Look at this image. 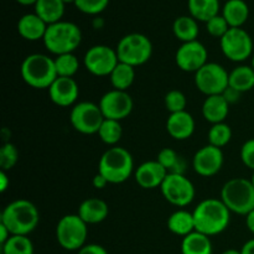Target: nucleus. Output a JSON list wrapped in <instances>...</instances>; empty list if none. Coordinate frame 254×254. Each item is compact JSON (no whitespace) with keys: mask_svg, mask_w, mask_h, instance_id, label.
Segmentation results:
<instances>
[{"mask_svg":"<svg viewBox=\"0 0 254 254\" xmlns=\"http://www.w3.org/2000/svg\"><path fill=\"white\" fill-rule=\"evenodd\" d=\"M54 60L59 77H71V78H73V76L79 69V60L74 54L60 55Z\"/></svg>","mask_w":254,"mask_h":254,"instance_id":"nucleus-35","label":"nucleus"},{"mask_svg":"<svg viewBox=\"0 0 254 254\" xmlns=\"http://www.w3.org/2000/svg\"><path fill=\"white\" fill-rule=\"evenodd\" d=\"M221 15L225 17L230 27H243L250 17V6L245 0H227Z\"/></svg>","mask_w":254,"mask_h":254,"instance_id":"nucleus-23","label":"nucleus"},{"mask_svg":"<svg viewBox=\"0 0 254 254\" xmlns=\"http://www.w3.org/2000/svg\"><path fill=\"white\" fill-rule=\"evenodd\" d=\"M230 72L220 64L207 62L195 73V86L206 97L222 94L228 88Z\"/></svg>","mask_w":254,"mask_h":254,"instance_id":"nucleus-10","label":"nucleus"},{"mask_svg":"<svg viewBox=\"0 0 254 254\" xmlns=\"http://www.w3.org/2000/svg\"><path fill=\"white\" fill-rule=\"evenodd\" d=\"M212 242L210 237L202 233L195 232L183 238L181 242V254H212Z\"/></svg>","mask_w":254,"mask_h":254,"instance_id":"nucleus-29","label":"nucleus"},{"mask_svg":"<svg viewBox=\"0 0 254 254\" xmlns=\"http://www.w3.org/2000/svg\"><path fill=\"white\" fill-rule=\"evenodd\" d=\"M251 181H252L253 186H254V171H253V175H252V179H251Z\"/></svg>","mask_w":254,"mask_h":254,"instance_id":"nucleus-53","label":"nucleus"},{"mask_svg":"<svg viewBox=\"0 0 254 254\" xmlns=\"http://www.w3.org/2000/svg\"><path fill=\"white\" fill-rule=\"evenodd\" d=\"M42 41L47 51L56 56L73 54L82 42V31L74 22L61 20L47 26Z\"/></svg>","mask_w":254,"mask_h":254,"instance_id":"nucleus-3","label":"nucleus"},{"mask_svg":"<svg viewBox=\"0 0 254 254\" xmlns=\"http://www.w3.org/2000/svg\"><path fill=\"white\" fill-rule=\"evenodd\" d=\"M220 47L225 57L232 62H243L253 55V39L243 27H230L220 39Z\"/></svg>","mask_w":254,"mask_h":254,"instance_id":"nucleus-9","label":"nucleus"},{"mask_svg":"<svg viewBox=\"0 0 254 254\" xmlns=\"http://www.w3.org/2000/svg\"><path fill=\"white\" fill-rule=\"evenodd\" d=\"M221 254H242V252H241V250L238 251V250H235V248H231V250L223 251Z\"/></svg>","mask_w":254,"mask_h":254,"instance_id":"nucleus-50","label":"nucleus"},{"mask_svg":"<svg viewBox=\"0 0 254 254\" xmlns=\"http://www.w3.org/2000/svg\"><path fill=\"white\" fill-rule=\"evenodd\" d=\"M195 119L189 112L183 111L171 113L166 121V130L175 140H186L195 131Z\"/></svg>","mask_w":254,"mask_h":254,"instance_id":"nucleus-19","label":"nucleus"},{"mask_svg":"<svg viewBox=\"0 0 254 254\" xmlns=\"http://www.w3.org/2000/svg\"><path fill=\"white\" fill-rule=\"evenodd\" d=\"M77 254H108L106 248L97 243H87L81 248Z\"/></svg>","mask_w":254,"mask_h":254,"instance_id":"nucleus-41","label":"nucleus"},{"mask_svg":"<svg viewBox=\"0 0 254 254\" xmlns=\"http://www.w3.org/2000/svg\"><path fill=\"white\" fill-rule=\"evenodd\" d=\"M64 6L66 4L62 0H37L34 5V12L47 25H51L61 21L64 15Z\"/></svg>","mask_w":254,"mask_h":254,"instance_id":"nucleus-25","label":"nucleus"},{"mask_svg":"<svg viewBox=\"0 0 254 254\" xmlns=\"http://www.w3.org/2000/svg\"><path fill=\"white\" fill-rule=\"evenodd\" d=\"M99 139L109 146H117L123 135V128L119 121L104 119L98 130Z\"/></svg>","mask_w":254,"mask_h":254,"instance_id":"nucleus-32","label":"nucleus"},{"mask_svg":"<svg viewBox=\"0 0 254 254\" xmlns=\"http://www.w3.org/2000/svg\"><path fill=\"white\" fill-rule=\"evenodd\" d=\"M40 222L36 206L26 198H19L7 203L0 216V223L10 231L11 236H29Z\"/></svg>","mask_w":254,"mask_h":254,"instance_id":"nucleus-2","label":"nucleus"},{"mask_svg":"<svg viewBox=\"0 0 254 254\" xmlns=\"http://www.w3.org/2000/svg\"><path fill=\"white\" fill-rule=\"evenodd\" d=\"M251 66H252L253 69H254V54H253V56H252V62H251Z\"/></svg>","mask_w":254,"mask_h":254,"instance_id":"nucleus-52","label":"nucleus"},{"mask_svg":"<svg viewBox=\"0 0 254 254\" xmlns=\"http://www.w3.org/2000/svg\"><path fill=\"white\" fill-rule=\"evenodd\" d=\"M168 228L173 235L179 237H186L195 232V218L193 213L186 210H178L171 213L168 218Z\"/></svg>","mask_w":254,"mask_h":254,"instance_id":"nucleus-24","label":"nucleus"},{"mask_svg":"<svg viewBox=\"0 0 254 254\" xmlns=\"http://www.w3.org/2000/svg\"><path fill=\"white\" fill-rule=\"evenodd\" d=\"M228 87L236 89L240 93H246L254 88V69L248 64H241L230 72Z\"/></svg>","mask_w":254,"mask_h":254,"instance_id":"nucleus-28","label":"nucleus"},{"mask_svg":"<svg viewBox=\"0 0 254 254\" xmlns=\"http://www.w3.org/2000/svg\"><path fill=\"white\" fill-rule=\"evenodd\" d=\"M246 226H247L248 231L252 235H254V210L251 211L247 216H246Z\"/></svg>","mask_w":254,"mask_h":254,"instance_id":"nucleus-47","label":"nucleus"},{"mask_svg":"<svg viewBox=\"0 0 254 254\" xmlns=\"http://www.w3.org/2000/svg\"><path fill=\"white\" fill-rule=\"evenodd\" d=\"M223 163H225V155L222 149L216 148L210 144L198 149L192 158L193 170L202 178H211L220 173Z\"/></svg>","mask_w":254,"mask_h":254,"instance_id":"nucleus-16","label":"nucleus"},{"mask_svg":"<svg viewBox=\"0 0 254 254\" xmlns=\"http://www.w3.org/2000/svg\"><path fill=\"white\" fill-rule=\"evenodd\" d=\"M77 215L87 223V225H97L108 217L109 207L106 201L102 198L91 197L82 201L78 206Z\"/></svg>","mask_w":254,"mask_h":254,"instance_id":"nucleus-20","label":"nucleus"},{"mask_svg":"<svg viewBox=\"0 0 254 254\" xmlns=\"http://www.w3.org/2000/svg\"><path fill=\"white\" fill-rule=\"evenodd\" d=\"M116 51L119 62L138 67L151 59L153 44L146 35L131 32L119 40Z\"/></svg>","mask_w":254,"mask_h":254,"instance_id":"nucleus-7","label":"nucleus"},{"mask_svg":"<svg viewBox=\"0 0 254 254\" xmlns=\"http://www.w3.org/2000/svg\"><path fill=\"white\" fill-rule=\"evenodd\" d=\"M221 200L228 210L241 216H247L254 210V186L245 178H233L221 189Z\"/></svg>","mask_w":254,"mask_h":254,"instance_id":"nucleus-6","label":"nucleus"},{"mask_svg":"<svg viewBox=\"0 0 254 254\" xmlns=\"http://www.w3.org/2000/svg\"><path fill=\"white\" fill-rule=\"evenodd\" d=\"M49 25L35 12L25 14L17 21V32L26 41H39L44 40Z\"/></svg>","mask_w":254,"mask_h":254,"instance_id":"nucleus-21","label":"nucleus"},{"mask_svg":"<svg viewBox=\"0 0 254 254\" xmlns=\"http://www.w3.org/2000/svg\"><path fill=\"white\" fill-rule=\"evenodd\" d=\"M206 30H207V32L212 37L221 39L230 30V25H228V22L226 21V19L222 15L218 14L206 22Z\"/></svg>","mask_w":254,"mask_h":254,"instance_id":"nucleus-39","label":"nucleus"},{"mask_svg":"<svg viewBox=\"0 0 254 254\" xmlns=\"http://www.w3.org/2000/svg\"><path fill=\"white\" fill-rule=\"evenodd\" d=\"M156 160L166 169L169 174H184L186 163L174 149L164 148L159 151Z\"/></svg>","mask_w":254,"mask_h":254,"instance_id":"nucleus-31","label":"nucleus"},{"mask_svg":"<svg viewBox=\"0 0 254 254\" xmlns=\"http://www.w3.org/2000/svg\"><path fill=\"white\" fill-rule=\"evenodd\" d=\"M103 26H104V20L102 19V17H96V19L93 20V27H94V29L99 30V29H102Z\"/></svg>","mask_w":254,"mask_h":254,"instance_id":"nucleus-48","label":"nucleus"},{"mask_svg":"<svg viewBox=\"0 0 254 254\" xmlns=\"http://www.w3.org/2000/svg\"><path fill=\"white\" fill-rule=\"evenodd\" d=\"M188 9L191 16L197 21L207 22L220 14V0H188Z\"/></svg>","mask_w":254,"mask_h":254,"instance_id":"nucleus-27","label":"nucleus"},{"mask_svg":"<svg viewBox=\"0 0 254 254\" xmlns=\"http://www.w3.org/2000/svg\"><path fill=\"white\" fill-rule=\"evenodd\" d=\"M208 52L202 42L198 40L185 42L178 49L175 54V62L184 72H196L207 64Z\"/></svg>","mask_w":254,"mask_h":254,"instance_id":"nucleus-15","label":"nucleus"},{"mask_svg":"<svg viewBox=\"0 0 254 254\" xmlns=\"http://www.w3.org/2000/svg\"><path fill=\"white\" fill-rule=\"evenodd\" d=\"M104 119L123 121L130 116L134 108V102L127 91L111 89L102 96L98 103Z\"/></svg>","mask_w":254,"mask_h":254,"instance_id":"nucleus-14","label":"nucleus"},{"mask_svg":"<svg viewBox=\"0 0 254 254\" xmlns=\"http://www.w3.org/2000/svg\"><path fill=\"white\" fill-rule=\"evenodd\" d=\"M20 74L27 86L35 89H49L57 78L55 60L44 54L29 55L22 61Z\"/></svg>","mask_w":254,"mask_h":254,"instance_id":"nucleus-4","label":"nucleus"},{"mask_svg":"<svg viewBox=\"0 0 254 254\" xmlns=\"http://www.w3.org/2000/svg\"><path fill=\"white\" fill-rule=\"evenodd\" d=\"M19 161V150L12 143L2 144L0 148V169L2 171H9L14 168Z\"/></svg>","mask_w":254,"mask_h":254,"instance_id":"nucleus-36","label":"nucleus"},{"mask_svg":"<svg viewBox=\"0 0 254 254\" xmlns=\"http://www.w3.org/2000/svg\"><path fill=\"white\" fill-rule=\"evenodd\" d=\"M92 184H93V186L97 189V190H103L104 188H107V185H108L109 183L103 175H101V174L98 173L93 178V181H92Z\"/></svg>","mask_w":254,"mask_h":254,"instance_id":"nucleus-43","label":"nucleus"},{"mask_svg":"<svg viewBox=\"0 0 254 254\" xmlns=\"http://www.w3.org/2000/svg\"><path fill=\"white\" fill-rule=\"evenodd\" d=\"M79 96V87L74 78L57 77L49 88V97L54 104L59 107H72Z\"/></svg>","mask_w":254,"mask_h":254,"instance_id":"nucleus-17","label":"nucleus"},{"mask_svg":"<svg viewBox=\"0 0 254 254\" xmlns=\"http://www.w3.org/2000/svg\"><path fill=\"white\" fill-rule=\"evenodd\" d=\"M9 186H10V179L9 176H7V173L6 171L0 170V191L4 193L5 191L9 189Z\"/></svg>","mask_w":254,"mask_h":254,"instance_id":"nucleus-44","label":"nucleus"},{"mask_svg":"<svg viewBox=\"0 0 254 254\" xmlns=\"http://www.w3.org/2000/svg\"><path fill=\"white\" fill-rule=\"evenodd\" d=\"M62 1H64V4H74V2H76V0H62Z\"/></svg>","mask_w":254,"mask_h":254,"instance_id":"nucleus-51","label":"nucleus"},{"mask_svg":"<svg viewBox=\"0 0 254 254\" xmlns=\"http://www.w3.org/2000/svg\"><path fill=\"white\" fill-rule=\"evenodd\" d=\"M168 174L166 169L158 160H149L140 164L135 169L134 179L141 189L154 190L158 188L160 189Z\"/></svg>","mask_w":254,"mask_h":254,"instance_id":"nucleus-18","label":"nucleus"},{"mask_svg":"<svg viewBox=\"0 0 254 254\" xmlns=\"http://www.w3.org/2000/svg\"><path fill=\"white\" fill-rule=\"evenodd\" d=\"M208 144L210 145L216 146V148H221L227 145L232 139V129L227 123H217L212 124L211 128L208 129L207 133Z\"/></svg>","mask_w":254,"mask_h":254,"instance_id":"nucleus-34","label":"nucleus"},{"mask_svg":"<svg viewBox=\"0 0 254 254\" xmlns=\"http://www.w3.org/2000/svg\"><path fill=\"white\" fill-rule=\"evenodd\" d=\"M10 237H11V233H10V231L7 230V228L5 227L2 223H0V246L4 245V243L6 242Z\"/></svg>","mask_w":254,"mask_h":254,"instance_id":"nucleus-45","label":"nucleus"},{"mask_svg":"<svg viewBox=\"0 0 254 254\" xmlns=\"http://www.w3.org/2000/svg\"><path fill=\"white\" fill-rule=\"evenodd\" d=\"M241 252H242V254H254V238L248 240L247 242L242 246Z\"/></svg>","mask_w":254,"mask_h":254,"instance_id":"nucleus-46","label":"nucleus"},{"mask_svg":"<svg viewBox=\"0 0 254 254\" xmlns=\"http://www.w3.org/2000/svg\"><path fill=\"white\" fill-rule=\"evenodd\" d=\"M202 116L211 124L223 123L230 113V103L222 94L208 96L202 103Z\"/></svg>","mask_w":254,"mask_h":254,"instance_id":"nucleus-22","label":"nucleus"},{"mask_svg":"<svg viewBox=\"0 0 254 254\" xmlns=\"http://www.w3.org/2000/svg\"><path fill=\"white\" fill-rule=\"evenodd\" d=\"M196 231L212 237L227 230L231 222V211L221 198L202 200L192 211Z\"/></svg>","mask_w":254,"mask_h":254,"instance_id":"nucleus-1","label":"nucleus"},{"mask_svg":"<svg viewBox=\"0 0 254 254\" xmlns=\"http://www.w3.org/2000/svg\"><path fill=\"white\" fill-rule=\"evenodd\" d=\"M241 94H242V93H240V92L236 91V89H233V88H231V87H228V88L226 89L225 92H223L222 96L225 97V99L228 102V103H230V106H231V104L237 103V102L240 101Z\"/></svg>","mask_w":254,"mask_h":254,"instance_id":"nucleus-42","label":"nucleus"},{"mask_svg":"<svg viewBox=\"0 0 254 254\" xmlns=\"http://www.w3.org/2000/svg\"><path fill=\"white\" fill-rule=\"evenodd\" d=\"M88 225L78 215H66L56 226V240L60 247L69 252H78L87 245Z\"/></svg>","mask_w":254,"mask_h":254,"instance_id":"nucleus-8","label":"nucleus"},{"mask_svg":"<svg viewBox=\"0 0 254 254\" xmlns=\"http://www.w3.org/2000/svg\"><path fill=\"white\" fill-rule=\"evenodd\" d=\"M109 5V0H76L74 6L86 15L97 16L103 12Z\"/></svg>","mask_w":254,"mask_h":254,"instance_id":"nucleus-38","label":"nucleus"},{"mask_svg":"<svg viewBox=\"0 0 254 254\" xmlns=\"http://www.w3.org/2000/svg\"><path fill=\"white\" fill-rule=\"evenodd\" d=\"M98 173L109 184H122L134 173V159L131 154L122 146H111L102 154L98 163Z\"/></svg>","mask_w":254,"mask_h":254,"instance_id":"nucleus-5","label":"nucleus"},{"mask_svg":"<svg viewBox=\"0 0 254 254\" xmlns=\"http://www.w3.org/2000/svg\"><path fill=\"white\" fill-rule=\"evenodd\" d=\"M164 103H165V108L168 109V112H170V114L178 113V112L186 111L188 99H186V96L181 91L171 89L165 94Z\"/></svg>","mask_w":254,"mask_h":254,"instance_id":"nucleus-37","label":"nucleus"},{"mask_svg":"<svg viewBox=\"0 0 254 254\" xmlns=\"http://www.w3.org/2000/svg\"><path fill=\"white\" fill-rule=\"evenodd\" d=\"M173 32L176 39L180 40L183 44L196 41L200 34L198 21L193 19L191 15H183V16L176 17L173 24Z\"/></svg>","mask_w":254,"mask_h":254,"instance_id":"nucleus-26","label":"nucleus"},{"mask_svg":"<svg viewBox=\"0 0 254 254\" xmlns=\"http://www.w3.org/2000/svg\"><path fill=\"white\" fill-rule=\"evenodd\" d=\"M34 245L29 236H11L1 245V254H34Z\"/></svg>","mask_w":254,"mask_h":254,"instance_id":"nucleus-33","label":"nucleus"},{"mask_svg":"<svg viewBox=\"0 0 254 254\" xmlns=\"http://www.w3.org/2000/svg\"><path fill=\"white\" fill-rule=\"evenodd\" d=\"M104 121L103 113L98 104L93 102H79L76 103L69 113V122L72 128L81 134L91 135L98 134L99 128Z\"/></svg>","mask_w":254,"mask_h":254,"instance_id":"nucleus-11","label":"nucleus"},{"mask_svg":"<svg viewBox=\"0 0 254 254\" xmlns=\"http://www.w3.org/2000/svg\"><path fill=\"white\" fill-rule=\"evenodd\" d=\"M134 79H135V67L123 62H119L113 72L109 74L112 87L118 91H128L129 87L134 83Z\"/></svg>","mask_w":254,"mask_h":254,"instance_id":"nucleus-30","label":"nucleus"},{"mask_svg":"<svg viewBox=\"0 0 254 254\" xmlns=\"http://www.w3.org/2000/svg\"><path fill=\"white\" fill-rule=\"evenodd\" d=\"M16 2H19L20 5H24V6H30V5H35L37 2V0H15Z\"/></svg>","mask_w":254,"mask_h":254,"instance_id":"nucleus-49","label":"nucleus"},{"mask_svg":"<svg viewBox=\"0 0 254 254\" xmlns=\"http://www.w3.org/2000/svg\"><path fill=\"white\" fill-rule=\"evenodd\" d=\"M240 155L243 165L254 171V138L243 143Z\"/></svg>","mask_w":254,"mask_h":254,"instance_id":"nucleus-40","label":"nucleus"},{"mask_svg":"<svg viewBox=\"0 0 254 254\" xmlns=\"http://www.w3.org/2000/svg\"><path fill=\"white\" fill-rule=\"evenodd\" d=\"M160 191L164 198L176 207L189 206L196 195L192 181L184 174H168Z\"/></svg>","mask_w":254,"mask_h":254,"instance_id":"nucleus-12","label":"nucleus"},{"mask_svg":"<svg viewBox=\"0 0 254 254\" xmlns=\"http://www.w3.org/2000/svg\"><path fill=\"white\" fill-rule=\"evenodd\" d=\"M119 64L116 49L107 45H94L84 54L83 64L87 71L97 77H109Z\"/></svg>","mask_w":254,"mask_h":254,"instance_id":"nucleus-13","label":"nucleus"}]
</instances>
